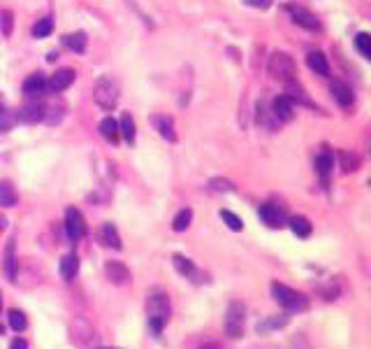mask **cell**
<instances>
[{
    "mask_svg": "<svg viewBox=\"0 0 371 349\" xmlns=\"http://www.w3.org/2000/svg\"><path fill=\"white\" fill-rule=\"evenodd\" d=\"M172 314V305H170V296L163 294V291H156V294L149 296L146 301V321H149V328L153 335H161L163 328L168 326Z\"/></svg>",
    "mask_w": 371,
    "mask_h": 349,
    "instance_id": "6da1fadb",
    "label": "cell"
},
{
    "mask_svg": "<svg viewBox=\"0 0 371 349\" xmlns=\"http://www.w3.org/2000/svg\"><path fill=\"white\" fill-rule=\"evenodd\" d=\"M272 298L283 310H288V312H306V310H309V298L281 282L272 284Z\"/></svg>",
    "mask_w": 371,
    "mask_h": 349,
    "instance_id": "7a4b0ae2",
    "label": "cell"
},
{
    "mask_svg": "<svg viewBox=\"0 0 371 349\" xmlns=\"http://www.w3.org/2000/svg\"><path fill=\"white\" fill-rule=\"evenodd\" d=\"M267 73L272 75V79L277 82H292L297 75V68H295V61H292L290 54L285 52H277L270 56V63H267Z\"/></svg>",
    "mask_w": 371,
    "mask_h": 349,
    "instance_id": "3957f363",
    "label": "cell"
},
{
    "mask_svg": "<svg viewBox=\"0 0 371 349\" xmlns=\"http://www.w3.org/2000/svg\"><path fill=\"white\" fill-rule=\"evenodd\" d=\"M244 323H246V308L239 301H232L225 310V335L230 340L244 338Z\"/></svg>",
    "mask_w": 371,
    "mask_h": 349,
    "instance_id": "277c9868",
    "label": "cell"
},
{
    "mask_svg": "<svg viewBox=\"0 0 371 349\" xmlns=\"http://www.w3.org/2000/svg\"><path fill=\"white\" fill-rule=\"evenodd\" d=\"M119 84L112 77H100L95 82L93 88V100L98 103L102 110H114L119 103Z\"/></svg>",
    "mask_w": 371,
    "mask_h": 349,
    "instance_id": "5b68a950",
    "label": "cell"
},
{
    "mask_svg": "<svg viewBox=\"0 0 371 349\" xmlns=\"http://www.w3.org/2000/svg\"><path fill=\"white\" fill-rule=\"evenodd\" d=\"M66 233H68L70 243H79V240L86 236L84 214H81L77 207H68L66 209Z\"/></svg>",
    "mask_w": 371,
    "mask_h": 349,
    "instance_id": "8992f818",
    "label": "cell"
},
{
    "mask_svg": "<svg viewBox=\"0 0 371 349\" xmlns=\"http://www.w3.org/2000/svg\"><path fill=\"white\" fill-rule=\"evenodd\" d=\"M172 263H174V270L179 272L181 277H186V279H190L193 284H204V282H209L207 279V275L197 268V265L190 261V258H186V256H181V254H174L172 256Z\"/></svg>",
    "mask_w": 371,
    "mask_h": 349,
    "instance_id": "52a82bcc",
    "label": "cell"
},
{
    "mask_svg": "<svg viewBox=\"0 0 371 349\" xmlns=\"http://www.w3.org/2000/svg\"><path fill=\"white\" fill-rule=\"evenodd\" d=\"M288 15L292 17V21L297 23V26H302L306 30H321V21L316 19V15H311L309 10L299 8V5H288Z\"/></svg>",
    "mask_w": 371,
    "mask_h": 349,
    "instance_id": "ba28073f",
    "label": "cell"
},
{
    "mask_svg": "<svg viewBox=\"0 0 371 349\" xmlns=\"http://www.w3.org/2000/svg\"><path fill=\"white\" fill-rule=\"evenodd\" d=\"M105 277L110 279L112 284H117V287H126L128 282H132L130 270H128L121 261H107L105 263Z\"/></svg>",
    "mask_w": 371,
    "mask_h": 349,
    "instance_id": "9c48e42d",
    "label": "cell"
},
{
    "mask_svg": "<svg viewBox=\"0 0 371 349\" xmlns=\"http://www.w3.org/2000/svg\"><path fill=\"white\" fill-rule=\"evenodd\" d=\"M77 77V73L72 68H61V70H56L54 75H51V79L47 82V88H51L54 93H61V91H66V88L72 84Z\"/></svg>",
    "mask_w": 371,
    "mask_h": 349,
    "instance_id": "30bf717a",
    "label": "cell"
},
{
    "mask_svg": "<svg viewBox=\"0 0 371 349\" xmlns=\"http://www.w3.org/2000/svg\"><path fill=\"white\" fill-rule=\"evenodd\" d=\"M272 114L279 119V122H292L295 119V105L288 96H277L272 100Z\"/></svg>",
    "mask_w": 371,
    "mask_h": 349,
    "instance_id": "8fae6325",
    "label": "cell"
},
{
    "mask_svg": "<svg viewBox=\"0 0 371 349\" xmlns=\"http://www.w3.org/2000/svg\"><path fill=\"white\" fill-rule=\"evenodd\" d=\"M258 214H260L262 224H267L270 228H281V226H285L283 212H281V209H279L277 205H272V202H262L260 209H258Z\"/></svg>",
    "mask_w": 371,
    "mask_h": 349,
    "instance_id": "7c38bea8",
    "label": "cell"
},
{
    "mask_svg": "<svg viewBox=\"0 0 371 349\" xmlns=\"http://www.w3.org/2000/svg\"><path fill=\"white\" fill-rule=\"evenodd\" d=\"M44 117H47V110H44V105H40L37 100H30V103L23 105L17 114V119H21L26 124H37L42 122Z\"/></svg>",
    "mask_w": 371,
    "mask_h": 349,
    "instance_id": "4fadbf2b",
    "label": "cell"
},
{
    "mask_svg": "<svg viewBox=\"0 0 371 349\" xmlns=\"http://www.w3.org/2000/svg\"><path fill=\"white\" fill-rule=\"evenodd\" d=\"M153 129L161 133V138H165L168 142H177V133H174V122L168 117V114H153L151 117Z\"/></svg>",
    "mask_w": 371,
    "mask_h": 349,
    "instance_id": "5bb4252c",
    "label": "cell"
},
{
    "mask_svg": "<svg viewBox=\"0 0 371 349\" xmlns=\"http://www.w3.org/2000/svg\"><path fill=\"white\" fill-rule=\"evenodd\" d=\"M44 91H47V79H44L40 73L30 75V77L23 82V93H26V96H28L30 100L42 98Z\"/></svg>",
    "mask_w": 371,
    "mask_h": 349,
    "instance_id": "9a60e30c",
    "label": "cell"
},
{
    "mask_svg": "<svg viewBox=\"0 0 371 349\" xmlns=\"http://www.w3.org/2000/svg\"><path fill=\"white\" fill-rule=\"evenodd\" d=\"M288 323H290V317L288 314H270V317H265L258 326H255V331H258L260 335H265V333H272V331H281V328H285Z\"/></svg>",
    "mask_w": 371,
    "mask_h": 349,
    "instance_id": "2e32d148",
    "label": "cell"
},
{
    "mask_svg": "<svg viewBox=\"0 0 371 349\" xmlns=\"http://www.w3.org/2000/svg\"><path fill=\"white\" fill-rule=\"evenodd\" d=\"M5 275H8L10 282L17 279V240L10 238L8 247H5Z\"/></svg>",
    "mask_w": 371,
    "mask_h": 349,
    "instance_id": "e0dca14e",
    "label": "cell"
},
{
    "mask_svg": "<svg viewBox=\"0 0 371 349\" xmlns=\"http://www.w3.org/2000/svg\"><path fill=\"white\" fill-rule=\"evenodd\" d=\"M306 66H309L316 75H321V77H328V75H330V63H328V59H325L323 52H309V54H306Z\"/></svg>",
    "mask_w": 371,
    "mask_h": 349,
    "instance_id": "ac0fdd59",
    "label": "cell"
},
{
    "mask_svg": "<svg viewBox=\"0 0 371 349\" xmlns=\"http://www.w3.org/2000/svg\"><path fill=\"white\" fill-rule=\"evenodd\" d=\"M100 238H102V243H105L107 247H112V249H121V247H123V240H121V236H119V228L114 224H102Z\"/></svg>",
    "mask_w": 371,
    "mask_h": 349,
    "instance_id": "d6986e66",
    "label": "cell"
},
{
    "mask_svg": "<svg viewBox=\"0 0 371 349\" xmlns=\"http://www.w3.org/2000/svg\"><path fill=\"white\" fill-rule=\"evenodd\" d=\"M77 272H79V258H77V254H66L61 258V277L70 282V279H74Z\"/></svg>",
    "mask_w": 371,
    "mask_h": 349,
    "instance_id": "ffe728a7",
    "label": "cell"
},
{
    "mask_svg": "<svg viewBox=\"0 0 371 349\" xmlns=\"http://www.w3.org/2000/svg\"><path fill=\"white\" fill-rule=\"evenodd\" d=\"M332 168H334V158H332L330 151H323V154L316 158V170H318V175H321L323 184H328V182H330Z\"/></svg>",
    "mask_w": 371,
    "mask_h": 349,
    "instance_id": "44dd1931",
    "label": "cell"
},
{
    "mask_svg": "<svg viewBox=\"0 0 371 349\" xmlns=\"http://www.w3.org/2000/svg\"><path fill=\"white\" fill-rule=\"evenodd\" d=\"M288 226H290V231L295 233L297 238H309L311 236V231H313V226H311V221L306 219V217H290L288 219Z\"/></svg>",
    "mask_w": 371,
    "mask_h": 349,
    "instance_id": "7402d4cb",
    "label": "cell"
},
{
    "mask_svg": "<svg viewBox=\"0 0 371 349\" xmlns=\"http://www.w3.org/2000/svg\"><path fill=\"white\" fill-rule=\"evenodd\" d=\"M332 96H334V100L341 107L353 105V91H350L346 84H341V82H334V84H332Z\"/></svg>",
    "mask_w": 371,
    "mask_h": 349,
    "instance_id": "603a6c76",
    "label": "cell"
},
{
    "mask_svg": "<svg viewBox=\"0 0 371 349\" xmlns=\"http://www.w3.org/2000/svg\"><path fill=\"white\" fill-rule=\"evenodd\" d=\"M17 200H19V196H17V191H14V187H12V182H10V180L0 182V205L14 207Z\"/></svg>",
    "mask_w": 371,
    "mask_h": 349,
    "instance_id": "cb8c5ba5",
    "label": "cell"
},
{
    "mask_svg": "<svg viewBox=\"0 0 371 349\" xmlns=\"http://www.w3.org/2000/svg\"><path fill=\"white\" fill-rule=\"evenodd\" d=\"M100 135L105 138V140H110V142H117L119 140V122L117 119H112V117H105L100 122Z\"/></svg>",
    "mask_w": 371,
    "mask_h": 349,
    "instance_id": "d4e9b609",
    "label": "cell"
},
{
    "mask_svg": "<svg viewBox=\"0 0 371 349\" xmlns=\"http://www.w3.org/2000/svg\"><path fill=\"white\" fill-rule=\"evenodd\" d=\"M63 42H66V47H70L77 54H84L86 52V33H81V30L66 35V37H63Z\"/></svg>",
    "mask_w": 371,
    "mask_h": 349,
    "instance_id": "484cf974",
    "label": "cell"
},
{
    "mask_svg": "<svg viewBox=\"0 0 371 349\" xmlns=\"http://www.w3.org/2000/svg\"><path fill=\"white\" fill-rule=\"evenodd\" d=\"M190 221H193V209L183 207V209H179V212H177L174 221H172V228H174L177 233H183V231H188Z\"/></svg>",
    "mask_w": 371,
    "mask_h": 349,
    "instance_id": "4316f807",
    "label": "cell"
},
{
    "mask_svg": "<svg viewBox=\"0 0 371 349\" xmlns=\"http://www.w3.org/2000/svg\"><path fill=\"white\" fill-rule=\"evenodd\" d=\"M339 166H341L343 173H355L360 168V158L350 151H339Z\"/></svg>",
    "mask_w": 371,
    "mask_h": 349,
    "instance_id": "83f0119b",
    "label": "cell"
},
{
    "mask_svg": "<svg viewBox=\"0 0 371 349\" xmlns=\"http://www.w3.org/2000/svg\"><path fill=\"white\" fill-rule=\"evenodd\" d=\"M8 321H10L12 331H17V333H23L26 328H28V319H26V314L21 312V310H10Z\"/></svg>",
    "mask_w": 371,
    "mask_h": 349,
    "instance_id": "f1b7e54d",
    "label": "cell"
},
{
    "mask_svg": "<svg viewBox=\"0 0 371 349\" xmlns=\"http://www.w3.org/2000/svg\"><path fill=\"white\" fill-rule=\"evenodd\" d=\"M119 133L128 140V142H135V135H137V133H135V122H132V117L128 112L123 114V117H121Z\"/></svg>",
    "mask_w": 371,
    "mask_h": 349,
    "instance_id": "f546056e",
    "label": "cell"
},
{
    "mask_svg": "<svg viewBox=\"0 0 371 349\" xmlns=\"http://www.w3.org/2000/svg\"><path fill=\"white\" fill-rule=\"evenodd\" d=\"M17 117L12 114V110H8L3 103H0V133H8L12 126H14Z\"/></svg>",
    "mask_w": 371,
    "mask_h": 349,
    "instance_id": "4dcf8cb0",
    "label": "cell"
},
{
    "mask_svg": "<svg viewBox=\"0 0 371 349\" xmlns=\"http://www.w3.org/2000/svg\"><path fill=\"white\" fill-rule=\"evenodd\" d=\"M51 30H54V21H51L49 17H44V19H40V21H37L35 26H33V35L35 37H49Z\"/></svg>",
    "mask_w": 371,
    "mask_h": 349,
    "instance_id": "1f68e13d",
    "label": "cell"
},
{
    "mask_svg": "<svg viewBox=\"0 0 371 349\" xmlns=\"http://www.w3.org/2000/svg\"><path fill=\"white\" fill-rule=\"evenodd\" d=\"M221 219L225 221L228 228H232V231H241V228H244V221L237 217L234 212H230V209H221Z\"/></svg>",
    "mask_w": 371,
    "mask_h": 349,
    "instance_id": "d6a6232c",
    "label": "cell"
},
{
    "mask_svg": "<svg viewBox=\"0 0 371 349\" xmlns=\"http://www.w3.org/2000/svg\"><path fill=\"white\" fill-rule=\"evenodd\" d=\"M12 26H14V15L10 10L0 12V28H3V35L10 37L12 35Z\"/></svg>",
    "mask_w": 371,
    "mask_h": 349,
    "instance_id": "836d02e7",
    "label": "cell"
},
{
    "mask_svg": "<svg viewBox=\"0 0 371 349\" xmlns=\"http://www.w3.org/2000/svg\"><path fill=\"white\" fill-rule=\"evenodd\" d=\"M355 44H357V49H360V54L364 56V59H369V56H371V37H369V33L357 35Z\"/></svg>",
    "mask_w": 371,
    "mask_h": 349,
    "instance_id": "e575fe53",
    "label": "cell"
},
{
    "mask_svg": "<svg viewBox=\"0 0 371 349\" xmlns=\"http://www.w3.org/2000/svg\"><path fill=\"white\" fill-rule=\"evenodd\" d=\"M209 184L214 191H234V184L230 180H219V177H216V180H211Z\"/></svg>",
    "mask_w": 371,
    "mask_h": 349,
    "instance_id": "d590c367",
    "label": "cell"
},
{
    "mask_svg": "<svg viewBox=\"0 0 371 349\" xmlns=\"http://www.w3.org/2000/svg\"><path fill=\"white\" fill-rule=\"evenodd\" d=\"M246 5H251V8H260V10H267L270 8V0H244Z\"/></svg>",
    "mask_w": 371,
    "mask_h": 349,
    "instance_id": "8d00e7d4",
    "label": "cell"
},
{
    "mask_svg": "<svg viewBox=\"0 0 371 349\" xmlns=\"http://www.w3.org/2000/svg\"><path fill=\"white\" fill-rule=\"evenodd\" d=\"M10 349H28V342H26L23 338H14L10 342Z\"/></svg>",
    "mask_w": 371,
    "mask_h": 349,
    "instance_id": "74e56055",
    "label": "cell"
},
{
    "mask_svg": "<svg viewBox=\"0 0 371 349\" xmlns=\"http://www.w3.org/2000/svg\"><path fill=\"white\" fill-rule=\"evenodd\" d=\"M200 349H221L219 342H207V345H202Z\"/></svg>",
    "mask_w": 371,
    "mask_h": 349,
    "instance_id": "f35d334b",
    "label": "cell"
},
{
    "mask_svg": "<svg viewBox=\"0 0 371 349\" xmlns=\"http://www.w3.org/2000/svg\"><path fill=\"white\" fill-rule=\"evenodd\" d=\"M5 224H8V219H5V217H3V214H0V233H3V231H5Z\"/></svg>",
    "mask_w": 371,
    "mask_h": 349,
    "instance_id": "ab89813d",
    "label": "cell"
},
{
    "mask_svg": "<svg viewBox=\"0 0 371 349\" xmlns=\"http://www.w3.org/2000/svg\"><path fill=\"white\" fill-rule=\"evenodd\" d=\"M0 308H3V298H0ZM3 331L5 328H3V323H0V335H3Z\"/></svg>",
    "mask_w": 371,
    "mask_h": 349,
    "instance_id": "60d3db41",
    "label": "cell"
},
{
    "mask_svg": "<svg viewBox=\"0 0 371 349\" xmlns=\"http://www.w3.org/2000/svg\"><path fill=\"white\" fill-rule=\"evenodd\" d=\"M100 349H114V347H100Z\"/></svg>",
    "mask_w": 371,
    "mask_h": 349,
    "instance_id": "b9f144b4",
    "label": "cell"
}]
</instances>
